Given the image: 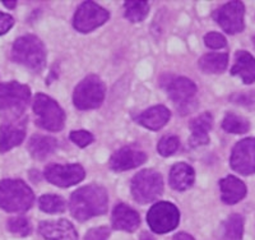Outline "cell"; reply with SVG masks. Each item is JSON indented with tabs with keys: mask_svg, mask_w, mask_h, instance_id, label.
<instances>
[{
	"mask_svg": "<svg viewBox=\"0 0 255 240\" xmlns=\"http://www.w3.org/2000/svg\"><path fill=\"white\" fill-rule=\"evenodd\" d=\"M195 173L194 169L185 162H179L175 164L170 171L168 182L171 188L175 191H185L194 184Z\"/></svg>",
	"mask_w": 255,
	"mask_h": 240,
	"instance_id": "cell-22",
	"label": "cell"
},
{
	"mask_svg": "<svg viewBox=\"0 0 255 240\" xmlns=\"http://www.w3.org/2000/svg\"><path fill=\"white\" fill-rule=\"evenodd\" d=\"M110 18V13L93 1H84L77 9L73 26L81 33H88L102 26Z\"/></svg>",
	"mask_w": 255,
	"mask_h": 240,
	"instance_id": "cell-9",
	"label": "cell"
},
{
	"mask_svg": "<svg viewBox=\"0 0 255 240\" xmlns=\"http://www.w3.org/2000/svg\"><path fill=\"white\" fill-rule=\"evenodd\" d=\"M125 17L130 20L131 23L142 22L149 13V4L144 0L135 1V0H128L124 3Z\"/></svg>",
	"mask_w": 255,
	"mask_h": 240,
	"instance_id": "cell-26",
	"label": "cell"
},
{
	"mask_svg": "<svg viewBox=\"0 0 255 240\" xmlns=\"http://www.w3.org/2000/svg\"><path fill=\"white\" fill-rule=\"evenodd\" d=\"M180 221V212L175 205L170 202H158L149 209L147 223L156 234H166L176 229Z\"/></svg>",
	"mask_w": 255,
	"mask_h": 240,
	"instance_id": "cell-8",
	"label": "cell"
},
{
	"mask_svg": "<svg viewBox=\"0 0 255 240\" xmlns=\"http://www.w3.org/2000/svg\"><path fill=\"white\" fill-rule=\"evenodd\" d=\"M180 147V141L176 136H165L161 138V141L157 145L158 154L163 157L171 156L175 154Z\"/></svg>",
	"mask_w": 255,
	"mask_h": 240,
	"instance_id": "cell-30",
	"label": "cell"
},
{
	"mask_svg": "<svg viewBox=\"0 0 255 240\" xmlns=\"http://www.w3.org/2000/svg\"><path fill=\"white\" fill-rule=\"evenodd\" d=\"M13 26H14V18L10 14L0 12V36L6 33Z\"/></svg>",
	"mask_w": 255,
	"mask_h": 240,
	"instance_id": "cell-34",
	"label": "cell"
},
{
	"mask_svg": "<svg viewBox=\"0 0 255 240\" xmlns=\"http://www.w3.org/2000/svg\"><path fill=\"white\" fill-rule=\"evenodd\" d=\"M244 14L245 6L241 1H229L216 12L217 23L229 35H236L244 29Z\"/></svg>",
	"mask_w": 255,
	"mask_h": 240,
	"instance_id": "cell-12",
	"label": "cell"
},
{
	"mask_svg": "<svg viewBox=\"0 0 255 240\" xmlns=\"http://www.w3.org/2000/svg\"><path fill=\"white\" fill-rule=\"evenodd\" d=\"M232 101H235L236 104L241 105H252L250 102H255V92H245L240 93V95H235L231 97Z\"/></svg>",
	"mask_w": 255,
	"mask_h": 240,
	"instance_id": "cell-35",
	"label": "cell"
},
{
	"mask_svg": "<svg viewBox=\"0 0 255 240\" xmlns=\"http://www.w3.org/2000/svg\"><path fill=\"white\" fill-rule=\"evenodd\" d=\"M29 99V87L14 81L0 83V114L5 119L4 123L20 122L27 119L24 111Z\"/></svg>",
	"mask_w": 255,
	"mask_h": 240,
	"instance_id": "cell-2",
	"label": "cell"
},
{
	"mask_svg": "<svg viewBox=\"0 0 255 240\" xmlns=\"http://www.w3.org/2000/svg\"><path fill=\"white\" fill-rule=\"evenodd\" d=\"M163 180L161 174L152 169L139 171L131 180V194L138 203H149L162 194Z\"/></svg>",
	"mask_w": 255,
	"mask_h": 240,
	"instance_id": "cell-6",
	"label": "cell"
},
{
	"mask_svg": "<svg viewBox=\"0 0 255 240\" xmlns=\"http://www.w3.org/2000/svg\"><path fill=\"white\" fill-rule=\"evenodd\" d=\"M223 240H241L244 234V217L234 214L223 223Z\"/></svg>",
	"mask_w": 255,
	"mask_h": 240,
	"instance_id": "cell-25",
	"label": "cell"
},
{
	"mask_svg": "<svg viewBox=\"0 0 255 240\" xmlns=\"http://www.w3.org/2000/svg\"><path fill=\"white\" fill-rule=\"evenodd\" d=\"M168 97L172 100L176 105L188 109V104H191V99L197 93V86L193 81L180 77L171 81L167 86Z\"/></svg>",
	"mask_w": 255,
	"mask_h": 240,
	"instance_id": "cell-16",
	"label": "cell"
},
{
	"mask_svg": "<svg viewBox=\"0 0 255 240\" xmlns=\"http://www.w3.org/2000/svg\"><path fill=\"white\" fill-rule=\"evenodd\" d=\"M229 63V54L226 52H211L202 56L198 63L200 70L207 74H218L225 72Z\"/></svg>",
	"mask_w": 255,
	"mask_h": 240,
	"instance_id": "cell-24",
	"label": "cell"
},
{
	"mask_svg": "<svg viewBox=\"0 0 255 240\" xmlns=\"http://www.w3.org/2000/svg\"><path fill=\"white\" fill-rule=\"evenodd\" d=\"M38 232L45 240H78V234L68 220L41 221Z\"/></svg>",
	"mask_w": 255,
	"mask_h": 240,
	"instance_id": "cell-14",
	"label": "cell"
},
{
	"mask_svg": "<svg viewBox=\"0 0 255 240\" xmlns=\"http://www.w3.org/2000/svg\"><path fill=\"white\" fill-rule=\"evenodd\" d=\"M230 165L241 175L255 174V137L241 139L232 148Z\"/></svg>",
	"mask_w": 255,
	"mask_h": 240,
	"instance_id": "cell-11",
	"label": "cell"
},
{
	"mask_svg": "<svg viewBox=\"0 0 255 240\" xmlns=\"http://www.w3.org/2000/svg\"><path fill=\"white\" fill-rule=\"evenodd\" d=\"M27 119L14 123H3L0 127V152L4 154L6 151L19 146L26 137Z\"/></svg>",
	"mask_w": 255,
	"mask_h": 240,
	"instance_id": "cell-15",
	"label": "cell"
},
{
	"mask_svg": "<svg viewBox=\"0 0 255 240\" xmlns=\"http://www.w3.org/2000/svg\"><path fill=\"white\" fill-rule=\"evenodd\" d=\"M56 147H58L56 139L49 136L36 134L28 142L29 154L36 160H45L56 150Z\"/></svg>",
	"mask_w": 255,
	"mask_h": 240,
	"instance_id": "cell-23",
	"label": "cell"
},
{
	"mask_svg": "<svg viewBox=\"0 0 255 240\" xmlns=\"http://www.w3.org/2000/svg\"><path fill=\"white\" fill-rule=\"evenodd\" d=\"M232 75H239L245 84L255 82V59L250 52L240 50L236 52L235 64L231 68Z\"/></svg>",
	"mask_w": 255,
	"mask_h": 240,
	"instance_id": "cell-21",
	"label": "cell"
},
{
	"mask_svg": "<svg viewBox=\"0 0 255 240\" xmlns=\"http://www.w3.org/2000/svg\"><path fill=\"white\" fill-rule=\"evenodd\" d=\"M44 177L51 184L60 188H69L72 185L81 183L86 177V171L79 164H69V165H59L50 164L45 168Z\"/></svg>",
	"mask_w": 255,
	"mask_h": 240,
	"instance_id": "cell-10",
	"label": "cell"
},
{
	"mask_svg": "<svg viewBox=\"0 0 255 240\" xmlns=\"http://www.w3.org/2000/svg\"><path fill=\"white\" fill-rule=\"evenodd\" d=\"M170 118H171V113L167 107L163 105H157L135 116V122L147 129L158 130L165 127Z\"/></svg>",
	"mask_w": 255,
	"mask_h": 240,
	"instance_id": "cell-19",
	"label": "cell"
},
{
	"mask_svg": "<svg viewBox=\"0 0 255 240\" xmlns=\"http://www.w3.org/2000/svg\"><path fill=\"white\" fill-rule=\"evenodd\" d=\"M221 198L226 205H235L247 196V185L243 180L234 175L223 178L220 180Z\"/></svg>",
	"mask_w": 255,
	"mask_h": 240,
	"instance_id": "cell-20",
	"label": "cell"
},
{
	"mask_svg": "<svg viewBox=\"0 0 255 240\" xmlns=\"http://www.w3.org/2000/svg\"><path fill=\"white\" fill-rule=\"evenodd\" d=\"M172 240H194V238L191 237V235L186 234V233H179V234L175 235Z\"/></svg>",
	"mask_w": 255,
	"mask_h": 240,
	"instance_id": "cell-36",
	"label": "cell"
},
{
	"mask_svg": "<svg viewBox=\"0 0 255 240\" xmlns=\"http://www.w3.org/2000/svg\"><path fill=\"white\" fill-rule=\"evenodd\" d=\"M213 124V118L209 113L200 114L199 116L194 118L189 124L191 130V136L189 138V145L191 147H199V146H206L209 143L208 132L212 129Z\"/></svg>",
	"mask_w": 255,
	"mask_h": 240,
	"instance_id": "cell-18",
	"label": "cell"
},
{
	"mask_svg": "<svg viewBox=\"0 0 255 240\" xmlns=\"http://www.w3.org/2000/svg\"><path fill=\"white\" fill-rule=\"evenodd\" d=\"M104 82L97 75H88L74 90L73 95V102L79 110H91L101 106L105 99Z\"/></svg>",
	"mask_w": 255,
	"mask_h": 240,
	"instance_id": "cell-7",
	"label": "cell"
},
{
	"mask_svg": "<svg viewBox=\"0 0 255 240\" xmlns=\"http://www.w3.org/2000/svg\"><path fill=\"white\" fill-rule=\"evenodd\" d=\"M36 115V124L50 132H59L64 128L65 113L55 100L44 93H37L32 105Z\"/></svg>",
	"mask_w": 255,
	"mask_h": 240,
	"instance_id": "cell-5",
	"label": "cell"
},
{
	"mask_svg": "<svg viewBox=\"0 0 255 240\" xmlns=\"http://www.w3.org/2000/svg\"><path fill=\"white\" fill-rule=\"evenodd\" d=\"M12 59L33 72H41L46 64V49L44 42L33 35L17 38L12 47Z\"/></svg>",
	"mask_w": 255,
	"mask_h": 240,
	"instance_id": "cell-4",
	"label": "cell"
},
{
	"mask_svg": "<svg viewBox=\"0 0 255 240\" xmlns=\"http://www.w3.org/2000/svg\"><path fill=\"white\" fill-rule=\"evenodd\" d=\"M139 240H154V239H153V238L151 237V235L147 234V233H143V234L140 235Z\"/></svg>",
	"mask_w": 255,
	"mask_h": 240,
	"instance_id": "cell-38",
	"label": "cell"
},
{
	"mask_svg": "<svg viewBox=\"0 0 255 240\" xmlns=\"http://www.w3.org/2000/svg\"><path fill=\"white\" fill-rule=\"evenodd\" d=\"M111 223H113V228L116 230L133 233L139 226L140 217L135 210L124 203H120L114 209Z\"/></svg>",
	"mask_w": 255,
	"mask_h": 240,
	"instance_id": "cell-17",
	"label": "cell"
},
{
	"mask_svg": "<svg viewBox=\"0 0 255 240\" xmlns=\"http://www.w3.org/2000/svg\"><path fill=\"white\" fill-rule=\"evenodd\" d=\"M38 206H40L41 211L47 212V214H60L67 209V203L64 198L60 196H55V194L41 196L38 200Z\"/></svg>",
	"mask_w": 255,
	"mask_h": 240,
	"instance_id": "cell-28",
	"label": "cell"
},
{
	"mask_svg": "<svg viewBox=\"0 0 255 240\" xmlns=\"http://www.w3.org/2000/svg\"><path fill=\"white\" fill-rule=\"evenodd\" d=\"M222 128L232 134H245L249 132L250 123L234 113L226 114L222 122Z\"/></svg>",
	"mask_w": 255,
	"mask_h": 240,
	"instance_id": "cell-27",
	"label": "cell"
},
{
	"mask_svg": "<svg viewBox=\"0 0 255 240\" xmlns=\"http://www.w3.org/2000/svg\"><path fill=\"white\" fill-rule=\"evenodd\" d=\"M147 161V155L136 147H123L110 159V168L114 171H127L138 168Z\"/></svg>",
	"mask_w": 255,
	"mask_h": 240,
	"instance_id": "cell-13",
	"label": "cell"
},
{
	"mask_svg": "<svg viewBox=\"0 0 255 240\" xmlns=\"http://www.w3.org/2000/svg\"><path fill=\"white\" fill-rule=\"evenodd\" d=\"M70 139L72 142H74L78 147L83 148L87 147L88 145H91L93 142V136L87 132V130H73L70 133Z\"/></svg>",
	"mask_w": 255,
	"mask_h": 240,
	"instance_id": "cell-31",
	"label": "cell"
},
{
	"mask_svg": "<svg viewBox=\"0 0 255 240\" xmlns=\"http://www.w3.org/2000/svg\"><path fill=\"white\" fill-rule=\"evenodd\" d=\"M253 41H254V46H255V36H254V40H253Z\"/></svg>",
	"mask_w": 255,
	"mask_h": 240,
	"instance_id": "cell-39",
	"label": "cell"
},
{
	"mask_svg": "<svg viewBox=\"0 0 255 240\" xmlns=\"http://www.w3.org/2000/svg\"><path fill=\"white\" fill-rule=\"evenodd\" d=\"M6 228L13 235H17V237H28L32 232L31 224H29L28 219L23 216H15L10 217L6 223Z\"/></svg>",
	"mask_w": 255,
	"mask_h": 240,
	"instance_id": "cell-29",
	"label": "cell"
},
{
	"mask_svg": "<svg viewBox=\"0 0 255 240\" xmlns=\"http://www.w3.org/2000/svg\"><path fill=\"white\" fill-rule=\"evenodd\" d=\"M3 4H4V6H6V8L13 9V8H15V5H17V1H15V0H4Z\"/></svg>",
	"mask_w": 255,
	"mask_h": 240,
	"instance_id": "cell-37",
	"label": "cell"
},
{
	"mask_svg": "<svg viewBox=\"0 0 255 240\" xmlns=\"http://www.w3.org/2000/svg\"><path fill=\"white\" fill-rule=\"evenodd\" d=\"M108 192L99 185H87L77 189L70 197V212L78 221H87L108 212Z\"/></svg>",
	"mask_w": 255,
	"mask_h": 240,
	"instance_id": "cell-1",
	"label": "cell"
},
{
	"mask_svg": "<svg viewBox=\"0 0 255 240\" xmlns=\"http://www.w3.org/2000/svg\"><path fill=\"white\" fill-rule=\"evenodd\" d=\"M204 42L211 49H222L227 45V41L225 36L218 33V32H209L204 36Z\"/></svg>",
	"mask_w": 255,
	"mask_h": 240,
	"instance_id": "cell-32",
	"label": "cell"
},
{
	"mask_svg": "<svg viewBox=\"0 0 255 240\" xmlns=\"http://www.w3.org/2000/svg\"><path fill=\"white\" fill-rule=\"evenodd\" d=\"M35 202V194L22 180L5 179L0 182V209L5 212L28 211Z\"/></svg>",
	"mask_w": 255,
	"mask_h": 240,
	"instance_id": "cell-3",
	"label": "cell"
},
{
	"mask_svg": "<svg viewBox=\"0 0 255 240\" xmlns=\"http://www.w3.org/2000/svg\"><path fill=\"white\" fill-rule=\"evenodd\" d=\"M109 235H110V229L106 226H101V228L91 229L86 234L84 240H108Z\"/></svg>",
	"mask_w": 255,
	"mask_h": 240,
	"instance_id": "cell-33",
	"label": "cell"
}]
</instances>
